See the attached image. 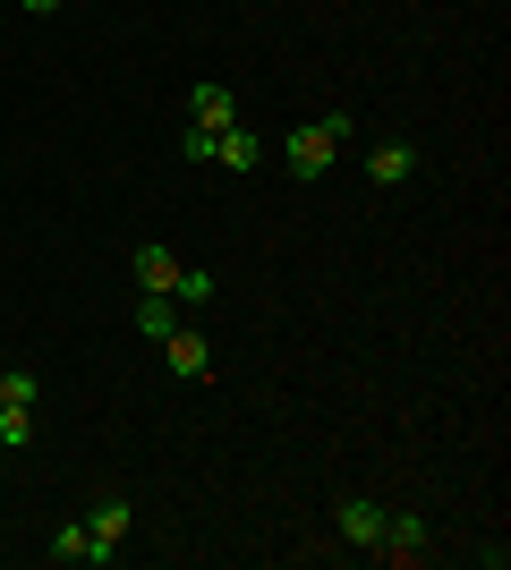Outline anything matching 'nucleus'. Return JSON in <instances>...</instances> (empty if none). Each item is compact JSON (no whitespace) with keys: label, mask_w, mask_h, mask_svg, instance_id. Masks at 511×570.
Instances as JSON below:
<instances>
[{"label":"nucleus","mask_w":511,"mask_h":570,"mask_svg":"<svg viewBox=\"0 0 511 570\" xmlns=\"http://www.w3.org/2000/svg\"><path fill=\"white\" fill-rule=\"evenodd\" d=\"M341 137H358L350 111H324V119H307V128H291V145H282V154H291V179H324L333 154H341Z\"/></svg>","instance_id":"obj_1"},{"label":"nucleus","mask_w":511,"mask_h":570,"mask_svg":"<svg viewBox=\"0 0 511 570\" xmlns=\"http://www.w3.org/2000/svg\"><path fill=\"white\" fill-rule=\"evenodd\" d=\"M86 528H95V553H102V562H120V546L137 537V502H128V494H102L95 511H86Z\"/></svg>","instance_id":"obj_2"},{"label":"nucleus","mask_w":511,"mask_h":570,"mask_svg":"<svg viewBox=\"0 0 511 570\" xmlns=\"http://www.w3.org/2000/svg\"><path fill=\"white\" fill-rule=\"evenodd\" d=\"M366 553H384V562H426V520H417V511H384V537Z\"/></svg>","instance_id":"obj_3"},{"label":"nucleus","mask_w":511,"mask_h":570,"mask_svg":"<svg viewBox=\"0 0 511 570\" xmlns=\"http://www.w3.org/2000/svg\"><path fill=\"white\" fill-rule=\"evenodd\" d=\"M163 350H170V375H188V383H205V375H214V341L196 333V324H170V341H163Z\"/></svg>","instance_id":"obj_4"},{"label":"nucleus","mask_w":511,"mask_h":570,"mask_svg":"<svg viewBox=\"0 0 511 570\" xmlns=\"http://www.w3.org/2000/svg\"><path fill=\"white\" fill-rule=\"evenodd\" d=\"M214 163L230 170V179H247V170H265V137H256V128H239V119H230V128H222V137H214Z\"/></svg>","instance_id":"obj_5"},{"label":"nucleus","mask_w":511,"mask_h":570,"mask_svg":"<svg viewBox=\"0 0 511 570\" xmlns=\"http://www.w3.org/2000/svg\"><path fill=\"white\" fill-rule=\"evenodd\" d=\"M128 273H137V289H163V298H170V289H179V273H188V264L170 256L163 238H146V247L128 256Z\"/></svg>","instance_id":"obj_6"},{"label":"nucleus","mask_w":511,"mask_h":570,"mask_svg":"<svg viewBox=\"0 0 511 570\" xmlns=\"http://www.w3.org/2000/svg\"><path fill=\"white\" fill-rule=\"evenodd\" d=\"M333 528L350 537V546H375V537H384V511H375L366 494H341L333 502Z\"/></svg>","instance_id":"obj_7"},{"label":"nucleus","mask_w":511,"mask_h":570,"mask_svg":"<svg viewBox=\"0 0 511 570\" xmlns=\"http://www.w3.org/2000/svg\"><path fill=\"white\" fill-rule=\"evenodd\" d=\"M230 119H239V95H230V86H196L188 95V128H230Z\"/></svg>","instance_id":"obj_8"},{"label":"nucleus","mask_w":511,"mask_h":570,"mask_svg":"<svg viewBox=\"0 0 511 570\" xmlns=\"http://www.w3.org/2000/svg\"><path fill=\"white\" fill-rule=\"evenodd\" d=\"M51 562H86V570H102L95 528H86V520H60V528H51Z\"/></svg>","instance_id":"obj_9"},{"label":"nucleus","mask_w":511,"mask_h":570,"mask_svg":"<svg viewBox=\"0 0 511 570\" xmlns=\"http://www.w3.org/2000/svg\"><path fill=\"white\" fill-rule=\"evenodd\" d=\"M410 170H417V145H375V154H366V179H375V188H401Z\"/></svg>","instance_id":"obj_10"},{"label":"nucleus","mask_w":511,"mask_h":570,"mask_svg":"<svg viewBox=\"0 0 511 570\" xmlns=\"http://www.w3.org/2000/svg\"><path fill=\"white\" fill-rule=\"evenodd\" d=\"M170 324H179V298L146 289V298H137V333H146V341H170Z\"/></svg>","instance_id":"obj_11"},{"label":"nucleus","mask_w":511,"mask_h":570,"mask_svg":"<svg viewBox=\"0 0 511 570\" xmlns=\"http://www.w3.org/2000/svg\"><path fill=\"white\" fill-rule=\"evenodd\" d=\"M35 392H43L35 366H0V409H35Z\"/></svg>","instance_id":"obj_12"},{"label":"nucleus","mask_w":511,"mask_h":570,"mask_svg":"<svg viewBox=\"0 0 511 570\" xmlns=\"http://www.w3.org/2000/svg\"><path fill=\"white\" fill-rule=\"evenodd\" d=\"M35 443V409H0V452H26Z\"/></svg>","instance_id":"obj_13"},{"label":"nucleus","mask_w":511,"mask_h":570,"mask_svg":"<svg viewBox=\"0 0 511 570\" xmlns=\"http://www.w3.org/2000/svg\"><path fill=\"white\" fill-rule=\"evenodd\" d=\"M170 298H179V307H205V298H214V273H179V289H170Z\"/></svg>","instance_id":"obj_14"},{"label":"nucleus","mask_w":511,"mask_h":570,"mask_svg":"<svg viewBox=\"0 0 511 570\" xmlns=\"http://www.w3.org/2000/svg\"><path fill=\"white\" fill-rule=\"evenodd\" d=\"M214 137H222V128H188V137H179V154H188V163H214Z\"/></svg>","instance_id":"obj_15"},{"label":"nucleus","mask_w":511,"mask_h":570,"mask_svg":"<svg viewBox=\"0 0 511 570\" xmlns=\"http://www.w3.org/2000/svg\"><path fill=\"white\" fill-rule=\"evenodd\" d=\"M51 9H60V0H26V18H51Z\"/></svg>","instance_id":"obj_16"}]
</instances>
